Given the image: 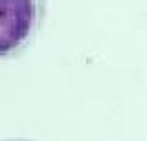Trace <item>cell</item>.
Masks as SVG:
<instances>
[{"label":"cell","mask_w":147,"mask_h":141,"mask_svg":"<svg viewBox=\"0 0 147 141\" xmlns=\"http://www.w3.org/2000/svg\"><path fill=\"white\" fill-rule=\"evenodd\" d=\"M46 0H0V59H13L35 42Z\"/></svg>","instance_id":"cell-1"}]
</instances>
